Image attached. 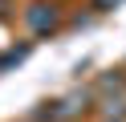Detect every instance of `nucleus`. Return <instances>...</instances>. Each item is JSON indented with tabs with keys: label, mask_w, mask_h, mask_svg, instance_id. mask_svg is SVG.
<instances>
[{
	"label": "nucleus",
	"mask_w": 126,
	"mask_h": 122,
	"mask_svg": "<svg viewBox=\"0 0 126 122\" xmlns=\"http://www.w3.org/2000/svg\"><path fill=\"white\" fill-rule=\"evenodd\" d=\"M53 20H57V16H53V8H49V4H33V8H29V24H33L37 33L53 29Z\"/></svg>",
	"instance_id": "obj_1"
},
{
	"label": "nucleus",
	"mask_w": 126,
	"mask_h": 122,
	"mask_svg": "<svg viewBox=\"0 0 126 122\" xmlns=\"http://www.w3.org/2000/svg\"><path fill=\"white\" fill-rule=\"evenodd\" d=\"M114 4H122V0H98V8H114Z\"/></svg>",
	"instance_id": "obj_2"
}]
</instances>
